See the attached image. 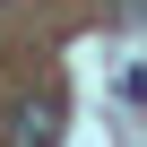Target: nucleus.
<instances>
[{
    "mask_svg": "<svg viewBox=\"0 0 147 147\" xmlns=\"http://www.w3.org/2000/svg\"><path fill=\"white\" fill-rule=\"evenodd\" d=\"M9 147H61V95H26L9 113Z\"/></svg>",
    "mask_w": 147,
    "mask_h": 147,
    "instance_id": "obj_1",
    "label": "nucleus"
}]
</instances>
